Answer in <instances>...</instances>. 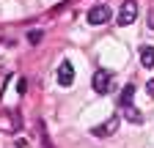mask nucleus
Instances as JSON below:
<instances>
[{"instance_id":"obj_1","label":"nucleus","mask_w":154,"mask_h":148,"mask_svg":"<svg viewBox=\"0 0 154 148\" xmlns=\"http://www.w3.org/2000/svg\"><path fill=\"white\" fill-rule=\"evenodd\" d=\"M135 19H138V3L135 0H124L121 3V8H119V25H132Z\"/></svg>"},{"instance_id":"obj_2","label":"nucleus","mask_w":154,"mask_h":148,"mask_svg":"<svg viewBox=\"0 0 154 148\" xmlns=\"http://www.w3.org/2000/svg\"><path fill=\"white\" fill-rule=\"evenodd\" d=\"M91 88L96 90V93H107V90H110V71H105V69H99V71H96L94 74V80H91Z\"/></svg>"},{"instance_id":"obj_3","label":"nucleus","mask_w":154,"mask_h":148,"mask_svg":"<svg viewBox=\"0 0 154 148\" xmlns=\"http://www.w3.org/2000/svg\"><path fill=\"white\" fill-rule=\"evenodd\" d=\"M55 77H58V85H61V88H69L74 82V66L69 61H63L61 66H58V74H55Z\"/></svg>"},{"instance_id":"obj_4","label":"nucleus","mask_w":154,"mask_h":148,"mask_svg":"<svg viewBox=\"0 0 154 148\" xmlns=\"http://www.w3.org/2000/svg\"><path fill=\"white\" fill-rule=\"evenodd\" d=\"M119 121H121L119 115H113L110 121H105V123H99V126H94V129H91V135H94V137H110L116 129H119Z\"/></svg>"},{"instance_id":"obj_5","label":"nucleus","mask_w":154,"mask_h":148,"mask_svg":"<svg viewBox=\"0 0 154 148\" xmlns=\"http://www.w3.org/2000/svg\"><path fill=\"white\" fill-rule=\"evenodd\" d=\"M88 22L91 25H105V22H110V8L102 3V6H94L91 11H88Z\"/></svg>"},{"instance_id":"obj_6","label":"nucleus","mask_w":154,"mask_h":148,"mask_svg":"<svg viewBox=\"0 0 154 148\" xmlns=\"http://www.w3.org/2000/svg\"><path fill=\"white\" fill-rule=\"evenodd\" d=\"M121 115L129 121V123H143V113L135 104H129V107H121Z\"/></svg>"},{"instance_id":"obj_7","label":"nucleus","mask_w":154,"mask_h":148,"mask_svg":"<svg viewBox=\"0 0 154 148\" xmlns=\"http://www.w3.org/2000/svg\"><path fill=\"white\" fill-rule=\"evenodd\" d=\"M140 63L143 69H154V47H140Z\"/></svg>"},{"instance_id":"obj_8","label":"nucleus","mask_w":154,"mask_h":148,"mask_svg":"<svg viewBox=\"0 0 154 148\" xmlns=\"http://www.w3.org/2000/svg\"><path fill=\"white\" fill-rule=\"evenodd\" d=\"M132 96H135V85H124L121 96H119V107H129L132 104Z\"/></svg>"},{"instance_id":"obj_9","label":"nucleus","mask_w":154,"mask_h":148,"mask_svg":"<svg viewBox=\"0 0 154 148\" xmlns=\"http://www.w3.org/2000/svg\"><path fill=\"white\" fill-rule=\"evenodd\" d=\"M42 30H28V44H38V39H42Z\"/></svg>"},{"instance_id":"obj_10","label":"nucleus","mask_w":154,"mask_h":148,"mask_svg":"<svg viewBox=\"0 0 154 148\" xmlns=\"http://www.w3.org/2000/svg\"><path fill=\"white\" fill-rule=\"evenodd\" d=\"M17 90H19V93H25V90H28V82H25V80H19V85H17Z\"/></svg>"},{"instance_id":"obj_11","label":"nucleus","mask_w":154,"mask_h":148,"mask_svg":"<svg viewBox=\"0 0 154 148\" xmlns=\"http://www.w3.org/2000/svg\"><path fill=\"white\" fill-rule=\"evenodd\" d=\"M146 85H149V93L154 96V80H151V82H146Z\"/></svg>"},{"instance_id":"obj_12","label":"nucleus","mask_w":154,"mask_h":148,"mask_svg":"<svg viewBox=\"0 0 154 148\" xmlns=\"http://www.w3.org/2000/svg\"><path fill=\"white\" fill-rule=\"evenodd\" d=\"M149 25H151V28H154V11H151V19H149Z\"/></svg>"}]
</instances>
